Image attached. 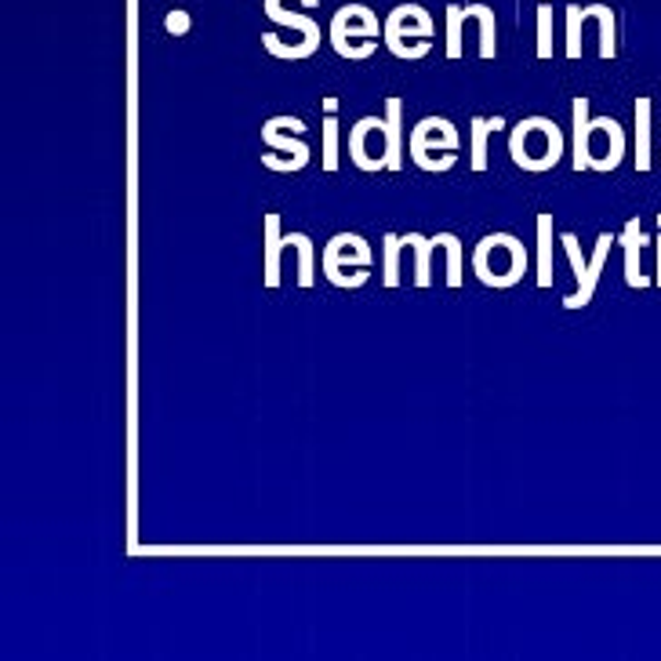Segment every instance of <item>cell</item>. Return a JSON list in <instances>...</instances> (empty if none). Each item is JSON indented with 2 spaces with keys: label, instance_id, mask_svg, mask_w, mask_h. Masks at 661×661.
<instances>
[{
  "label": "cell",
  "instance_id": "cell-1",
  "mask_svg": "<svg viewBox=\"0 0 661 661\" xmlns=\"http://www.w3.org/2000/svg\"><path fill=\"white\" fill-rule=\"evenodd\" d=\"M563 149L567 142H563L560 124L549 121V116H524L509 135V153L524 171L557 168L563 160Z\"/></svg>",
  "mask_w": 661,
  "mask_h": 661
},
{
  "label": "cell",
  "instance_id": "cell-2",
  "mask_svg": "<svg viewBox=\"0 0 661 661\" xmlns=\"http://www.w3.org/2000/svg\"><path fill=\"white\" fill-rule=\"evenodd\" d=\"M472 266L488 288H513L527 273V247L513 233H488L472 251Z\"/></svg>",
  "mask_w": 661,
  "mask_h": 661
},
{
  "label": "cell",
  "instance_id": "cell-3",
  "mask_svg": "<svg viewBox=\"0 0 661 661\" xmlns=\"http://www.w3.org/2000/svg\"><path fill=\"white\" fill-rule=\"evenodd\" d=\"M458 132L447 116H425L407 135V153L422 171H447L458 157Z\"/></svg>",
  "mask_w": 661,
  "mask_h": 661
},
{
  "label": "cell",
  "instance_id": "cell-4",
  "mask_svg": "<svg viewBox=\"0 0 661 661\" xmlns=\"http://www.w3.org/2000/svg\"><path fill=\"white\" fill-rule=\"evenodd\" d=\"M385 26L368 4H341L330 19V47L341 58H371L374 55V37Z\"/></svg>",
  "mask_w": 661,
  "mask_h": 661
},
{
  "label": "cell",
  "instance_id": "cell-5",
  "mask_svg": "<svg viewBox=\"0 0 661 661\" xmlns=\"http://www.w3.org/2000/svg\"><path fill=\"white\" fill-rule=\"evenodd\" d=\"M433 37V15L422 4H396L385 19V44L396 58H425Z\"/></svg>",
  "mask_w": 661,
  "mask_h": 661
},
{
  "label": "cell",
  "instance_id": "cell-6",
  "mask_svg": "<svg viewBox=\"0 0 661 661\" xmlns=\"http://www.w3.org/2000/svg\"><path fill=\"white\" fill-rule=\"evenodd\" d=\"M371 269V247L357 233H338L330 236L324 247V273L335 288H360L368 283Z\"/></svg>",
  "mask_w": 661,
  "mask_h": 661
},
{
  "label": "cell",
  "instance_id": "cell-7",
  "mask_svg": "<svg viewBox=\"0 0 661 661\" xmlns=\"http://www.w3.org/2000/svg\"><path fill=\"white\" fill-rule=\"evenodd\" d=\"M610 244H614V233H600L593 262H585V258H582V247H578V236H574V233H563L567 262H571L574 280H578V291H574V294H567V299H563V310H582V305L593 302V294H596V280H600V269L607 266V251H610Z\"/></svg>",
  "mask_w": 661,
  "mask_h": 661
},
{
  "label": "cell",
  "instance_id": "cell-8",
  "mask_svg": "<svg viewBox=\"0 0 661 661\" xmlns=\"http://www.w3.org/2000/svg\"><path fill=\"white\" fill-rule=\"evenodd\" d=\"M349 157L360 171H382L389 164V121L363 116L349 132Z\"/></svg>",
  "mask_w": 661,
  "mask_h": 661
},
{
  "label": "cell",
  "instance_id": "cell-9",
  "mask_svg": "<svg viewBox=\"0 0 661 661\" xmlns=\"http://www.w3.org/2000/svg\"><path fill=\"white\" fill-rule=\"evenodd\" d=\"M280 132H283V121H280V116H273V121H266V124H262V138L269 142V146H277V149L288 153V160H277L273 153H266L262 164H266L269 171H283V175L302 171L305 164H310V146H305L302 138L280 135Z\"/></svg>",
  "mask_w": 661,
  "mask_h": 661
},
{
  "label": "cell",
  "instance_id": "cell-10",
  "mask_svg": "<svg viewBox=\"0 0 661 661\" xmlns=\"http://www.w3.org/2000/svg\"><path fill=\"white\" fill-rule=\"evenodd\" d=\"M618 240L625 247V283H629V288H647V283H654V280H647L640 273V251L647 247V233L640 226V219L625 222V229H621Z\"/></svg>",
  "mask_w": 661,
  "mask_h": 661
},
{
  "label": "cell",
  "instance_id": "cell-11",
  "mask_svg": "<svg viewBox=\"0 0 661 661\" xmlns=\"http://www.w3.org/2000/svg\"><path fill=\"white\" fill-rule=\"evenodd\" d=\"M262 8H266V15H269V19L280 22V26L299 30L302 37H305V44L313 47V52H316V47H321V41H324L321 22H316V19H305V11L288 8V0H262Z\"/></svg>",
  "mask_w": 661,
  "mask_h": 661
},
{
  "label": "cell",
  "instance_id": "cell-12",
  "mask_svg": "<svg viewBox=\"0 0 661 661\" xmlns=\"http://www.w3.org/2000/svg\"><path fill=\"white\" fill-rule=\"evenodd\" d=\"M589 138H593V116H589V99H574V153H571V168L574 171H589V168H593V149H589Z\"/></svg>",
  "mask_w": 661,
  "mask_h": 661
},
{
  "label": "cell",
  "instance_id": "cell-13",
  "mask_svg": "<svg viewBox=\"0 0 661 661\" xmlns=\"http://www.w3.org/2000/svg\"><path fill=\"white\" fill-rule=\"evenodd\" d=\"M385 121H389V171L404 168V102L396 94L385 99Z\"/></svg>",
  "mask_w": 661,
  "mask_h": 661
},
{
  "label": "cell",
  "instance_id": "cell-14",
  "mask_svg": "<svg viewBox=\"0 0 661 661\" xmlns=\"http://www.w3.org/2000/svg\"><path fill=\"white\" fill-rule=\"evenodd\" d=\"M404 244L415 251V283H418V288H429V283H433V251L440 247V236L404 233Z\"/></svg>",
  "mask_w": 661,
  "mask_h": 661
},
{
  "label": "cell",
  "instance_id": "cell-15",
  "mask_svg": "<svg viewBox=\"0 0 661 661\" xmlns=\"http://www.w3.org/2000/svg\"><path fill=\"white\" fill-rule=\"evenodd\" d=\"M651 99H636V171H651Z\"/></svg>",
  "mask_w": 661,
  "mask_h": 661
},
{
  "label": "cell",
  "instance_id": "cell-16",
  "mask_svg": "<svg viewBox=\"0 0 661 661\" xmlns=\"http://www.w3.org/2000/svg\"><path fill=\"white\" fill-rule=\"evenodd\" d=\"M505 132L502 116H472V171H488V135Z\"/></svg>",
  "mask_w": 661,
  "mask_h": 661
},
{
  "label": "cell",
  "instance_id": "cell-17",
  "mask_svg": "<svg viewBox=\"0 0 661 661\" xmlns=\"http://www.w3.org/2000/svg\"><path fill=\"white\" fill-rule=\"evenodd\" d=\"M280 251H283L280 215L277 211H269L266 215V288H277L280 283Z\"/></svg>",
  "mask_w": 661,
  "mask_h": 661
},
{
  "label": "cell",
  "instance_id": "cell-18",
  "mask_svg": "<svg viewBox=\"0 0 661 661\" xmlns=\"http://www.w3.org/2000/svg\"><path fill=\"white\" fill-rule=\"evenodd\" d=\"M585 15L596 19V26H600V55L614 58L618 55V26H614V11L607 4H589Z\"/></svg>",
  "mask_w": 661,
  "mask_h": 661
},
{
  "label": "cell",
  "instance_id": "cell-19",
  "mask_svg": "<svg viewBox=\"0 0 661 661\" xmlns=\"http://www.w3.org/2000/svg\"><path fill=\"white\" fill-rule=\"evenodd\" d=\"M552 283V215H538V288Z\"/></svg>",
  "mask_w": 661,
  "mask_h": 661
},
{
  "label": "cell",
  "instance_id": "cell-20",
  "mask_svg": "<svg viewBox=\"0 0 661 661\" xmlns=\"http://www.w3.org/2000/svg\"><path fill=\"white\" fill-rule=\"evenodd\" d=\"M466 11H469V19H477L480 22V55L483 58H494V11L488 8V4H466Z\"/></svg>",
  "mask_w": 661,
  "mask_h": 661
},
{
  "label": "cell",
  "instance_id": "cell-21",
  "mask_svg": "<svg viewBox=\"0 0 661 661\" xmlns=\"http://www.w3.org/2000/svg\"><path fill=\"white\" fill-rule=\"evenodd\" d=\"M283 244H294L299 247V283L302 288H313V240L310 233H288L283 236Z\"/></svg>",
  "mask_w": 661,
  "mask_h": 661
},
{
  "label": "cell",
  "instance_id": "cell-22",
  "mask_svg": "<svg viewBox=\"0 0 661 661\" xmlns=\"http://www.w3.org/2000/svg\"><path fill=\"white\" fill-rule=\"evenodd\" d=\"M462 4H447V58H462V22H466Z\"/></svg>",
  "mask_w": 661,
  "mask_h": 661
},
{
  "label": "cell",
  "instance_id": "cell-23",
  "mask_svg": "<svg viewBox=\"0 0 661 661\" xmlns=\"http://www.w3.org/2000/svg\"><path fill=\"white\" fill-rule=\"evenodd\" d=\"M582 4H567V58H582V22H585Z\"/></svg>",
  "mask_w": 661,
  "mask_h": 661
},
{
  "label": "cell",
  "instance_id": "cell-24",
  "mask_svg": "<svg viewBox=\"0 0 661 661\" xmlns=\"http://www.w3.org/2000/svg\"><path fill=\"white\" fill-rule=\"evenodd\" d=\"M382 247H385V288H396L400 283V251H404V236H393V233H385V240H382Z\"/></svg>",
  "mask_w": 661,
  "mask_h": 661
},
{
  "label": "cell",
  "instance_id": "cell-25",
  "mask_svg": "<svg viewBox=\"0 0 661 661\" xmlns=\"http://www.w3.org/2000/svg\"><path fill=\"white\" fill-rule=\"evenodd\" d=\"M444 247H447V283L451 288H462V240L455 233H444Z\"/></svg>",
  "mask_w": 661,
  "mask_h": 661
},
{
  "label": "cell",
  "instance_id": "cell-26",
  "mask_svg": "<svg viewBox=\"0 0 661 661\" xmlns=\"http://www.w3.org/2000/svg\"><path fill=\"white\" fill-rule=\"evenodd\" d=\"M338 168V113H324V171Z\"/></svg>",
  "mask_w": 661,
  "mask_h": 661
},
{
  "label": "cell",
  "instance_id": "cell-27",
  "mask_svg": "<svg viewBox=\"0 0 661 661\" xmlns=\"http://www.w3.org/2000/svg\"><path fill=\"white\" fill-rule=\"evenodd\" d=\"M538 58H552V0L538 4Z\"/></svg>",
  "mask_w": 661,
  "mask_h": 661
},
{
  "label": "cell",
  "instance_id": "cell-28",
  "mask_svg": "<svg viewBox=\"0 0 661 661\" xmlns=\"http://www.w3.org/2000/svg\"><path fill=\"white\" fill-rule=\"evenodd\" d=\"M189 26H193V19H189V11H182V8L168 11V19H164V30H168L171 37H186Z\"/></svg>",
  "mask_w": 661,
  "mask_h": 661
},
{
  "label": "cell",
  "instance_id": "cell-29",
  "mask_svg": "<svg viewBox=\"0 0 661 661\" xmlns=\"http://www.w3.org/2000/svg\"><path fill=\"white\" fill-rule=\"evenodd\" d=\"M324 113H338V99H335V94H327V99H324Z\"/></svg>",
  "mask_w": 661,
  "mask_h": 661
},
{
  "label": "cell",
  "instance_id": "cell-30",
  "mask_svg": "<svg viewBox=\"0 0 661 661\" xmlns=\"http://www.w3.org/2000/svg\"><path fill=\"white\" fill-rule=\"evenodd\" d=\"M654 247H658V280H654V283L661 288V236H658V244H654Z\"/></svg>",
  "mask_w": 661,
  "mask_h": 661
},
{
  "label": "cell",
  "instance_id": "cell-31",
  "mask_svg": "<svg viewBox=\"0 0 661 661\" xmlns=\"http://www.w3.org/2000/svg\"><path fill=\"white\" fill-rule=\"evenodd\" d=\"M658 226H661V215H658Z\"/></svg>",
  "mask_w": 661,
  "mask_h": 661
},
{
  "label": "cell",
  "instance_id": "cell-32",
  "mask_svg": "<svg viewBox=\"0 0 661 661\" xmlns=\"http://www.w3.org/2000/svg\"><path fill=\"white\" fill-rule=\"evenodd\" d=\"M538 4H541V0H538Z\"/></svg>",
  "mask_w": 661,
  "mask_h": 661
}]
</instances>
